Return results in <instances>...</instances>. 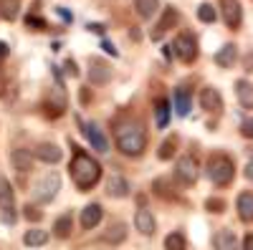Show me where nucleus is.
<instances>
[{
  "label": "nucleus",
  "mask_w": 253,
  "mask_h": 250,
  "mask_svg": "<svg viewBox=\"0 0 253 250\" xmlns=\"http://www.w3.org/2000/svg\"><path fill=\"white\" fill-rule=\"evenodd\" d=\"M69 170H71L74 184L79 187L81 192H89L91 187L101 179V164L94 157H89L86 152H81V149L74 152V159L69 164Z\"/></svg>",
  "instance_id": "1"
},
{
  "label": "nucleus",
  "mask_w": 253,
  "mask_h": 250,
  "mask_svg": "<svg viewBox=\"0 0 253 250\" xmlns=\"http://www.w3.org/2000/svg\"><path fill=\"white\" fill-rule=\"evenodd\" d=\"M117 149L124 157H139L147 149V132L142 124H124L117 129Z\"/></svg>",
  "instance_id": "2"
},
{
  "label": "nucleus",
  "mask_w": 253,
  "mask_h": 250,
  "mask_svg": "<svg viewBox=\"0 0 253 250\" xmlns=\"http://www.w3.org/2000/svg\"><path fill=\"white\" fill-rule=\"evenodd\" d=\"M205 172H208L210 182H213L215 187H225L236 177V164L228 154H210L208 164H205Z\"/></svg>",
  "instance_id": "3"
},
{
  "label": "nucleus",
  "mask_w": 253,
  "mask_h": 250,
  "mask_svg": "<svg viewBox=\"0 0 253 250\" xmlns=\"http://www.w3.org/2000/svg\"><path fill=\"white\" fill-rule=\"evenodd\" d=\"M58 190H61V177H58L56 172H48V175H43V177L36 182V187H33V200L41 202V205H48V202L58 195Z\"/></svg>",
  "instance_id": "4"
},
{
  "label": "nucleus",
  "mask_w": 253,
  "mask_h": 250,
  "mask_svg": "<svg viewBox=\"0 0 253 250\" xmlns=\"http://www.w3.org/2000/svg\"><path fill=\"white\" fill-rule=\"evenodd\" d=\"M51 69H53L56 81H53V86H51V91H48V101H46V107L51 109V114H53V116H61L63 111H66V107H69V99H66V91H63V83H61L58 69H56V66H51Z\"/></svg>",
  "instance_id": "5"
},
{
  "label": "nucleus",
  "mask_w": 253,
  "mask_h": 250,
  "mask_svg": "<svg viewBox=\"0 0 253 250\" xmlns=\"http://www.w3.org/2000/svg\"><path fill=\"white\" fill-rule=\"evenodd\" d=\"M198 175H200V170H198V162H195V157H190V154H185V157H180L177 159V164H175V179L180 182V184H195L198 182Z\"/></svg>",
  "instance_id": "6"
},
{
  "label": "nucleus",
  "mask_w": 253,
  "mask_h": 250,
  "mask_svg": "<svg viewBox=\"0 0 253 250\" xmlns=\"http://www.w3.org/2000/svg\"><path fill=\"white\" fill-rule=\"evenodd\" d=\"M172 48H175V56L182 61V64H193V61L198 58V40L193 36H187V33H180L175 38Z\"/></svg>",
  "instance_id": "7"
},
{
  "label": "nucleus",
  "mask_w": 253,
  "mask_h": 250,
  "mask_svg": "<svg viewBox=\"0 0 253 250\" xmlns=\"http://www.w3.org/2000/svg\"><path fill=\"white\" fill-rule=\"evenodd\" d=\"M220 10H223V20L228 28L238 31L241 23H243V8L238 0H220Z\"/></svg>",
  "instance_id": "8"
},
{
  "label": "nucleus",
  "mask_w": 253,
  "mask_h": 250,
  "mask_svg": "<svg viewBox=\"0 0 253 250\" xmlns=\"http://www.w3.org/2000/svg\"><path fill=\"white\" fill-rule=\"evenodd\" d=\"M89 83L91 86H104V83H109L112 78V69L104 64L101 58H89Z\"/></svg>",
  "instance_id": "9"
},
{
  "label": "nucleus",
  "mask_w": 253,
  "mask_h": 250,
  "mask_svg": "<svg viewBox=\"0 0 253 250\" xmlns=\"http://www.w3.org/2000/svg\"><path fill=\"white\" fill-rule=\"evenodd\" d=\"M84 137L89 139V144L96 152H109V142L104 137V129H99V124H94V121L84 124Z\"/></svg>",
  "instance_id": "10"
},
{
  "label": "nucleus",
  "mask_w": 253,
  "mask_h": 250,
  "mask_svg": "<svg viewBox=\"0 0 253 250\" xmlns=\"http://www.w3.org/2000/svg\"><path fill=\"white\" fill-rule=\"evenodd\" d=\"M134 227H137L142 235H155L157 220H155V215L147 210V207H139V210L134 213Z\"/></svg>",
  "instance_id": "11"
},
{
  "label": "nucleus",
  "mask_w": 253,
  "mask_h": 250,
  "mask_svg": "<svg viewBox=\"0 0 253 250\" xmlns=\"http://www.w3.org/2000/svg\"><path fill=\"white\" fill-rule=\"evenodd\" d=\"M200 107H203L205 111L218 114V111L223 109V96H220V91L213 89V86H205V89L200 91Z\"/></svg>",
  "instance_id": "12"
},
{
  "label": "nucleus",
  "mask_w": 253,
  "mask_h": 250,
  "mask_svg": "<svg viewBox=\"0 0 253 250\" xmlns=\"http://www.w3.org/2000/svg\"><path fill=\"white\" fill-rule=\"evenodd\" d=\"M101 217H104L101 205L99 202H91V205H86L81 210V227H84V230H94V227L101 222Z\"/></svg>",
  "instance_id": "13"
},
{
  "label": "nucleus",
  "mask_w": 253,
  "mask_h": 250,
  "mask_svg": "<svg viewBox=\"0 0 253 250\" xmlns=\"http://www.w3.org/2000/svg\"><path fill=\"white\" fill-rule=\"evenodd\" d=\"M33 157L41 159V162H46V164H56V162H61L63 152L56 147V144H51V142H41L38 147L33 149Z\"/></svg>",
  "instance_id": "14"
},
{
  "label": "nucleus",
  "mask_w": 253,
  "mask_h": 250,
  "mask_svg": "<svg viewBox=\"0 0 253 250\" xmlns=\"http://www.w3.org/2000/svg\"><path fill=\"white\" fill-rule=\"evenodd\" d=\"M10 164H13V170L15 172H31V167H33V152L23 149V147H18L10 152Z\"/></svg>",
  "instance_id": "15"
},
{
  "label": "nucleus",
  "mask_w": 253,
  "mask_h": 250,
  "mask_svg": "<svg viewBox=\"0 0 253 250\" xmlns=\"http://www.w3.org/2000/svg\"><path fill=\"white\" fill-rule=\"evenodd\" d=\"M213 248H215V250H241L236 233L228 230V227H223V230H218V233L213 235Z\"/></svg>",
  "instance_id": "16"
},
{
  "label": "nucleus",
  "mask_w": 253,
  "mask_h": 250,
  "mask_svg": "<svg viewBox=\"0 0 253 250\" xmlns=\"http://www.w3.org/2000/svg\"><path fill=\"white\" fill-rule=\"evenodd\" d=\"M177 18H180V15H177V10H175V8H167V10L162 13V18L157 20L155 31L150 33V38H152V40H160V38L165 36V31H167V28H172V26L177 23Z\"/></svg>",
  "instance_id": "17"
},
{
  "label": "nucleus",
  "mask_w": 253,
  "mask_h": 250,
  "mask_svg": "<svg viewBox=\"0 0 253 250\" xmlns=\"http://www.w3.org/2000/svg\"><path fill=\"white\" fill-rule=\"evenodd\" d=\"M107 195L117 197V200L126 197V195H129V182H126L124 177H119V175H109V179H107Z\"/></svg>",
  "instance_id": "18"
},
{
  "label": "nucleus",
  "mask_w": 253,
  "mask_h": 250,
  "mask_svg": "<svg viewBox=\"0 0 253 250\" xmlns=\"http://www.w3.org/2000/svg\"><path fill=\"white\" fill-rule=\"evenodd\" d=\"M236 58H238V48H236V43H225L215 56H213V61L220 66V69H230L236 64Z\"/></svg>",
  "instance_id": "19"
},
{
  "label": "nucleus",
  "mask_w": 253,
  "mask_h": 250,
  "mask_svg": "<svg viewBox=\"0 0 253 250\" xmlns=\"http://www.w3.org/2000/svg\"><path fill=\"white\" fill-rule=\"evenodd\" d=\"M236 96L243 109H253V83L251 81H246V78L236 81Z\"/></svg>",
  "instance_id": "20"
},
{
  "label": "nucleus",
  "mask_w": 253,
  "mask_h": 250,
  "mask_svg": "<svg viewBox=\"0 0 253 250\" xmlns=\"http://www.w3.org/2000/svg\"><path fill=\"white\" fill-rule=\"evenodd\" d=\"M236 210H238V217L243 222H253V192H241L238 195Z\"/></svg>",
  "instance_id": "21"
},
{
  "label": "nucleus",
  "mask_w": 253,
  "mask_h": 250,
  "mask_svg": "<svg viewBox=\"0 0 253 250\" xmlns=\"http://www.w3.org/2000/svg\"><path fill=\"white\" fill-rule=\"evenodd\" d=\"M155 124L160 129H165L170 124V101L167 99H155Z\"/></svg>",
  "instance_id": "22"
},
{
  "label": "nucleus",
  "mask_w": 253,
  "mask_h": 250,
  "mask_svg": "<svg viewBox=\"0 0 253 250\" xmlns=\"http://www.w3.org/2000/svg\"><path fill=\"white\" fill-rule=\"evenodd\" d=\"M23 243L28 248H41L48 243V230H41V227H31V230L23 233Z\"/></svg>",
  "instance_id": "23"
},
{
  "label": "nucleus",
  "mask_w": 253,
  "mask_h": 250,
  "mask_svg": "<svg viewBox=\"0 0 253 250\" xmlns=\"http://www.w3.org/2000/svg\"><path fill=\"white\" fill-rule=\"evenodd\" d=\"M190 107H193V99H190V91L185 86L175 89V109L180 116H187L190 114Z\"/></svg>",
  "instance_id": "24"
},
{
  "label": "nucleus",
  "mask_w": 253,
  "mask_h": 250,
  "mask_svg": "<svg viewBox=\"0 0 253 250\" xmlns=\"http://www.w3.org/2000/svg\"><path fill=\"white\" fill-rule=\"evenodd\" d=\"M53 235L61 238V240H66V238L71 235V213H63V215L56 217V222H53Z\"/></svg>",
  "instance_id": "25"
},
{
  "label": "nucleus",
  "mask_w": 253,
  "mask_h": 250,
  "mask_svg": "<svg viewBox=\"0 0 253 250\" xmlns=\"http://www.w3.org/2000/svg\"><path fill=\"white\" fill-rule=\"evenodd\" d=\"M13 200H15L13 184H10L5 177H0V207H3V210H10V207H13Z\"/></svg>",
  "instance_id": "26"
},
{
  "label": "nucleus",
  "mask_w": 253,
  "mask_h": 250,
  "mask_svg": "<svg viewBox=\"0 0 253 250\" xmlns=\"http://www.w3.org/2000/svg\"><path fill=\"white\" fill-rule=\"evenodd\" d=\"M160 8V0H134V10L139 18H152Z\"/></svg>",
  "instance_id": "27"
},
{
  "label": "nucleus",
  "mask_w": 253,
  "mask_h": 250,
  "mask_svg": "<svg viewBox=\"0 0 253 250\" xmlns=\"http://www.w3.org/2000/svg\"><path fill=\"white\" fill-rule=\"evenodd\" d=\"M165 250H187V240L182 233H170L165 238Z\"/></svg>",
  "instance_id": "28"
},
{
  "label": "nucleus",
  "mask_w": 253,
  "mask_h": 250,
  "mask_svg": "<svg viewBox=\"0 0 253 250\" xmlns=\"http://www.w3.org/2000/svg\"><path fill=\"white\" fill-rule=\"evenodd\" d=\"M124 238H126V225H124V222H117V225L112 227V230H109L107 235H104V240H107V243H112V245L122 243Z\"/></svg>",
  "instance_id": "29"
},
{
  "label": "nucleus",
  "mask_w": 253,
  "mask_h": 250,
  "mask_svg": "<svg viewBox=\"0 0 253 250\" xmlns=\"http://www.w3.org/2000/svg\"><path fill=\"white\" fill-rule=\"evenodd\" d=\"M175 147H177V139H175V137L165 139V142L160 144V152H157V157H160L162 162H167L170 157H175Z\"/></svg>",
  "instance_id": "30"
},
{
  "label": "nucleus",
  "mask_w": 253,
  "mask_h": 250,
  "mask_svg": "<svg viewBox=\"0 0 253 250\" xmlns=\"http://www.w3.org/2000/svg\"><path fill=\"white\" fill-rule=\"evenodd\" d=\"M198 18H200V23H215L218 13H215V8L210 5V3H203V5L198 8Z\"/></svg>",
  "instance_id": "31"
},
{
  "label": "nucleus",
  "mask_w": 253,
  "mask_h": 250,
  "mask_svg": "<svg viewBox=\"0 0 253 250\" xmlns=\"http://www.w3.org/2000/svg\"><path fill=\"white\" fill-rule=\"evenodd\" d=\"M0 8H3V10H0V13H3L8 20H15L18 18V0H0Z\"/></svg>",
  "instance_id": "32"
},
{
  "label": "nucleus",
  "mask_w": 253,
  "mask_h": 250,
  "mask_svg": "<svg viewBox=\"0 0 253 250\" xmlns=\"http://www.w3.org/2000/svg\"><path fill=\"white\" fill-rule=\"evenodd\" d=\"M26 26L33 28V31H46V20L43 18H38V15H26Z\"/></svg>",
  "instance_id": "33"
},
{
  "label": "nucleus",
  "mask_w": 253,
  "mask_h": 250,
  "mask_svg": "<svg viewBox=\"0 0 253 250\" xmlns=\"http://www.w3.org/2000/svg\"><path fill=\"white\" fill-rule=\"evenodd\" d=\"M205 207H208L210 213H223V210H225V202L218 200V197H210V200L205 202Z\"/></svg>",
  "instance_id": "34"
},
{
  "label": "nucleus",
  "mask_w": 253,
  "mask_h": 250,
  "mask_svg": "<svg viewBox=\"0 0 253 250\" xmlns=\"http://www.w3.org/2000/svg\"><path fill=\"white\" fill-rule=\"evenodd\" d=\"M28 220H33V222H38L41 217H43V213L38 210V207H33V205H26V213H23Z\"/></svg>",
  "instance_id": "35"
},
{
  "label": "nucleus",
  "mask_w": 253,
  "mask_h": 250,
  "mask_svg": "<svg viewBox=\"0 0 253 250\" xmlns=\"http://www.w3.org/2000/svg\"><path fill=\"white\" fill-rule=\"evenodd\" d=\"M241 134H243L246 139H253V119H246V121L241 124Z\"/></svg>",
  "instance_id": "36"
},
{
  "label": "nucleus",
  "mask_w": 253,
  "mask_h": 250,
  "mask_svg": "<svg viewBox=\"0 0 253 250\" xmlns=\"http://www.w3.org/2000/svg\"><path fill=\"white\" fill-rule=\"evenodd\" d=\"M63 71H66L71 78H76V76H79V69H76V64H74L71 58H66V64H63Z\"/></svg>",
  "instance_id": "37"
},
{
  "label": "nucleus",
  "mask_w": 253,
  "mask_h": 250,
  "mask_svg": "<svg viewBox=\"0 0 253 250\" xmlns=\"http://www.w3.org/2000/svg\"><path fill=\"white\" fill-rule=\"evenodd\" d=\"M56 13L61 15V20H63V23H71V20H74V15H71V10H66V8H56Z\"/></svg>",
  "instance_id": "38"
},
{
  "label": "nucleus",
  "mask_w": 253,
  "mask_h": 250,
  "mask_svg": "<svg viewBox=\"0 0 253 250\" xmlns=\"http://www.w3.org/2000/svg\"><path fill=\"white\" fill-rule=\"evenodd\" d=\"M5 89H8V76H5V71L0 69V96L5 94Z\"/></svg>",
  "instance_id": "39"
},
{
  "label": "nucleus",
  "mask_w": 253,
  "mask_h": 250,
  "mask_svg": "<svg viewBox=\"0 0 253 250\" xmlns=\"http://www.w3.org/2000/svg\"><path fill=\"white\" fill-rule=\"evenodd\" d=\"M243 175H246V179H248V182H253V157L248 159V164H246V170H243Z\"/></svg>",
  "instance_id": "40"
},
{
  "label": "nucleus",
  "mask_w": 253,
  "mask_h": 250,
  "mask_svg": "<svg viewBox=\"0 0 253 250\" xmlns=\"http://www.w3.org/2000/svg\"><path fill=\"white\" fill-rule=\"evenodd\" d=\"M241 250H253V233H248V235L243 238V245H241Z\"/></svg>",
  "instance_id": "41"
},
{
  "label": "nucleus",
  "mask_w": 253,
  "mask_h": 250,
  "mask_svg": "<svg viewBox=\"0 0 253 250\" xmlns=\"http://www.w3.org/2000/svg\"><path fill=\"white\" fill-rule=\"evenodd\" d=\"M101 48H104V51H107L109 56H119V53H117V48H114V46L109 43V40H104V43H101Z\"/></svg>",
  "instance_id": "42"
},
{
  "label": "nucleus",
  "mask_w": 253,
  "mask_h": 250,
  "mask_svg": "<svg viewBox=\"0 0 253 250\" xmlns=\"http://www.w3.org/2000/svg\"><path fill=\"white\" fill-rule=\"evenodd\" d=\"M86 28H89L91 33H104V26H101V23H89Z\"/></svg>",
  "instance_id": "43"
},
{
  "label": "nucleus",
  "mask_w": 253,
  "mask_h": 250,
  "mask_svg": "<svg viewBox=\"0 0 253 250\" xmlns=\"http://www.w3.org/2000/svg\"><path fill=\"white\" fill-rule=\"evenodd\" d=\"M246 71H253V53L246 56Z\"/></svg>",
  "instance_id": "44"
},
{
  "label": "nucleus",
  "mask_w": 253,
  "mask_h": 250,
  "mask_svg": "<svg viewBox=\"0 0 253 250\" xmlns=\"http://www.w3.org/2000/svg\"><path fill=\"white\" fill-rule=\"evenodd\" d=\"M3 56H8V46L3 43V40H0V58H3Z\"/></svg>",
  "instance_id": "45"
}]
</instances>
